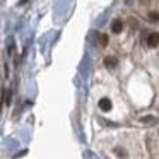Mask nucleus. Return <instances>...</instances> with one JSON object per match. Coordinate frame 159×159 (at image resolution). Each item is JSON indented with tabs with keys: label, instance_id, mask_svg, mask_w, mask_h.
Instances as JSON below:
<instances>
[{
	"label": "nucleus",
	"instance_id": "obj_5",
	"mask_svg": "<svg viewBox=\"0 0 159 159\" xmlns=\"http://www.w3.org/2000/svg\"><path fill=\"white\" fill-rule=\"evenodd\" d=\"M149 19H151V21H159V14L157 12H151V14H149Z\"/></svg>",
	"mask_w": 159,
	"mask_h": 159
},
{
	"label": "nucleus",
	"instance_id": "obj_6",
	"mask_svg": "<svg viewBox=\"0 0 159 159\" xmlns=\"http://www.w3.org/2000/svg\"><path fill=\"white\" fill-rule=\"evenodd\" d=\"M101 45H103V46H106V45H108V36H106V34L101 36Z\"/></svg>",
	"mask_w": 159,
	"mask_h": 159
},
{
	"label": "nucleus",
	"instance_id": "obj_3",
	"mask_svg": "<svg viewBox=\"0 0 159 159\" xmlns=\"http://www.w3.org/2000/svg\"><path fill=\"white\" fill-rule=\"evenodd\" d=\"M99 110H101V111H110V110H111V101L108 99V98L99 99Z\"/></svg>",
	"mask_w": 159,
	"mask_h": 159
},
{
	"label": "nucleus",
	"instance_id": "obj_2",
	"mask_svg": "<svg viewBox=\"0 0 159 159\" xmlns=\"http://www.w3.org/2000/svg\"><path fill=\"white\" fill-rule=\"evenodd\" d=\"M121 31H123V21H121V19H115V21L111 22V33L120 34Z\"/></svg>",
	"mask_w": 159,
	"mask_h": 159
},
{
	"label": "nucleus",
	"instance_id": "obj_4",
	"mask_svg": "<svg viewBox=\"0 0 159 159\" xmlns=\"http://www.w3.org/2000/svg\"><path fill=\"white\" fill-rule=\"evenodd\" d=\"M116 58H115V57H106V58H104V65L108 67V69H115V67H116Z\"/></svg>",
	"mask_w": 159,
	"mask_h": 159
},
{
	"label": "nucleus",
	"instance_id": "obj_1",
	"mask_svg": "<svg viewBox=\"0 0 159 159\" xmlns=\"http://www.w3.org/2000/svg\"><path fill=\"white\" fill-rule=\"evenodd\" d=\"M147 46H151V48L159 46V33H151L147 36Z\"/></svg>",
	"mask_w": 159,
	"mask_h": 159
}]
</instances>
